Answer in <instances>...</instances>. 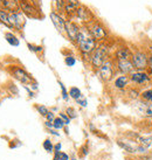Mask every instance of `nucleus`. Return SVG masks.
<instances>
[{
  "label": "nucleus",
  "mask_w": 152,
  "mask_h": 160,
  "mask_svg": "<svg viewBox=\"0 0 152 160\" xmlns=\"http://www.w3.org/2000/svg\"><path fill=\"white\" fill-rule=\"evenodd\" d=\"M80 28L81 26L77 22H75L74 20H67L66 21V36L68 38V40L72 41L73 43L76 42Z\"/></svg>",
  "instance_id": "14"
},
{
  "label": "nucleus",
  "mask_w": 152,
  "mask_h": 160,
  "mask_svg": "<svg viewBox=\"0 0 152 160\" xmlns=\"http://www.w3.org/2000/svg\"><path fill=\"white\" fill-rule=\"evenodd\" d=\"M56 117H55V113H54L53 111H49L48 112V115L46 116V120H48V122H52L53 123L54 119H55Z\"/></svg>",
  "instance_id": "36"
},
{
  "label": "nucleus",
  "mask_w": 152,
  "mask_h": 160,
  "mask_svg": "<svg viewBox=\"0 0 152 160\" xmlns=\"http://www.w3.org/2000/svg\"><path fill=\"white\" fill-rule=\"evenodd\" d=\"M75 18L77 19V20H80L84 26L89 25V23H91L94 20H96L95 14L93 13V11H91L89 7H87L85 5H81V6L77 7Z\"/></svg>",
  "instance_id": "8"
},
{
  "label": "nucleus",
  "mask_w": 152,
  "mask_h": 160,
  "mask_svg": "<svg viewBox=\"0 0 152 160\" xmlns=\"http://www.w3.org/2000/svg\"><path fill=\"white\" fill-rule=\"evenodd\" d=\"M130 78L129 75H117L114 78V88L117 90H125L130 87Z\"/></svg>",
  "instance_id": "16"
},
{
  "label": "nucleus",
  "mask_w": 152,
  "mask_h": 160,
  "mask_svg": "<svg viewBox=\"0 0 152 160\" xmlns=\"http://www.w3.org/2000/svg\"><path fill=\"white\" fill-rule=\"evenodd\" d=\"M0 103H1V99H0Z\"/></svg>",
  "instance_id": "45"
},
{
  "label": "nucleus",
  "mask_w": 152,
  "mask_h": 160,
  "mask_svg": "<svg viewBox=\"0 0 152 160\" xmlns=\"http://www.w3.org/2000/svg\"><path fill=\"white\" fill-rule=\"evenodd\" d=\"M54 6V11H56L58 13L63 14L64 6H66V0H52Z\"/></svg>",
  "instance_id": "22"
},
{
  "label": "nucleus",
  "mask_w": 152,
  "mask_h": 160,
  "mask_svg": "<svg viewBox=\"0 0 152 160\" xmlns=\"http://www.w3.org/2000/svg\"><path fill=\"white\" fill-rule=\"evenodd\" d=\"M11 74L15 80L23 83V85H29L34 82V78L31 76V74H28L23 68L18 67V66H13L11 68Z\"/></svg>",
  "instance_id": "9"
},
{
  "label": "nucleus",
  "mask_w": 152,
  "mask_h": 160,
  "mask_svg": "<svg viewBox=\"0 0 152 160\" xmlns=\"http://www.w3.org/2000/svg\"><path fill=\"white\" fill-rule=\"evenodd\" d=\"M140 99H143L145 102L152 103V88H145V89L142 90Z\"/></svg>",
  "instance_id": "23"
},
{
  "label": "nucleus",
  "mask_w": 152,
  "mask_h": 160,
  "mask_svg": "<svg viewBox=\"0 0 152 160\" xmlns=\"http://www.w3.org/2000/svg\"><path fill=\"white\" fill-rule=\"evenodd\" d=\"M18 1H19L20 11L26 17H28V18H34V19H41L43 17L42 13H41V9L39 7L34 6L28 0H18Z\"/></svg>",
  "instance_id": "7"
},
{
  "label": "nucleus",
  "mask_w": 152,
  "mask_h": 160,
  "mask_svg": "<svg viewBox=\"0 0 152 160\" xmlns=\"http://www.w3.org/2000/svg\"><path fill=\"white\" fill-rule=\"evenodd\" d=\"M134 50L129 46H119L115 50V58L116 60H131Z\"/></svg>",
  "instance_id": "15"
},
{
  "label": "nucleus",
  "mask_w": 152,
  "mask_h": 160,
  "mask_svg": "<svg viewBox=\"0 0 152 160\" xmlns=\"http://www.w3.org/2000/svg\"><path fill=\"white\" fill-rule=\"evenodd\" d=\"M58 117H60V118H61V119H62L63 122H64V124H66V125H69V124H70V120H72V119H70V118L68 117L66 112H60V113H58Z\"/></svg>",
  "instance_id": "33"
},
{
  "label": "nucleus",
  "mask_w": 152,
  "mask_h": 160,
  "mask_svg": "<svg viewBox=\"0 0 152 160\" xmlns=\"http://www.w3.org/2000/svg\"><path fill=\"white\" fill-rule=\"evenodd\" d=\"M49 18L58 33L62 35H66V21L67 20L64 19L62 14L58 13L56 11H52L49 13Z\"/></svg>",
  "instance_id": "12"
},
{
  "label": "nucleus",
  "mask_w": 152,
  "mask_h": 160,
  "mask_svg": "<svg viewBox=\"0 0 152 160\" xmlns=\"http://www.w3.org/2000/svg\"><path fill=\"white\" fill-rule=\"evenodd\" d=\"M0 6H1V8L9 11V13L20 11L18 0H0Z\"/></svg>",
  "instance_id": "17"
},
{
  "label": "nucleus",
  "mask_w": 152,
  "mask_h": 160,
  "mask_svg": "<svg viewBox=\"0 0 152 160\" xmlns=\"http://www.w3.org/2000/svg\"><path fill=\"white\" fill-rule=\"evenodd\" d=\"M28 1L32 2V4L34 5V6H36V7L41 8V0H28Z\"/></svg>",
  "instance_id": "38"
},
{
  "label": "nucleus",
  "mask_w": 152,
  "mask_h": 160,
  "mask_svg": "<svg viewBox=\"0 0 152 160\" xmlns=\"http://www.w3.org/2000/svg\"><path fill=\"white\" fill-rule=\"evenodd\" d=\"M134 109L137 110L139 115L146 118V119H152V103L145 102L143 99H137L134 101Z\"/></svg>",
  "instance_id": "10"
},
{
  "label": "nucleus",
  "mask_w": 152,
  "mask_h": 160,
  "mask_svg": "<svg viewBox=\"0 0 152 160\" xmlns=\"http://www.w3.org/2000/svg\"><path fill=\"white\" fill-rule=\"evenodd\" d=\"M0 22L5 25L6 27L11 28V29H13L12 25H11V21H9V12H7L6 9L1 8V7H0Z\"/></svg>",
  "instance_id": "21"
},
{
  "label": "nucleus",
  "mask_w": 152,
  "mask_h": 160,
  "mask_svg": "<svg viewBox=\"0 0 152 160\" xmlns=\"http://www.w3.org/2000/svg\"><path fill=\"white\" fill-rule=\"evenodd\" d=\"M140 93H142V89L138 87H134V85H130L128 88V96L130 99L132 101H137L140 98Z\"/></svg>",
  "instance_id": "18"
},
{
  "label": "nucleus",
  "mask_w": 152,
  "mask_h": 160,
  "mask_svg": "<svg viewBox=\"0 0 152 160\" xmlns=\"http://www.w3.org/2000/svg\"><path fill=\"white\" fill-rule=\"evenodd\" d=\"M130 83L140 89L149 88L152 84V77L148 72V70H134L129 75Z\"/></svg>",
  "instance_id": "3"
},
{
  "label": "nucleus",
  "mask_w": 152,
  "mask_h": 160,
  "mask_svg": "<svg viewBox=\"0 0 152 160\" xmlns=\"http://www.w3.org/2000/svg\"><path fill=\"white\" fill-rule=\"evenodd\" d=\"M61 148H62V144H61V142H58V144H55V145H54V152L61 151Z\"/></svg>",
  "instance_id": "40"
},
{
  "label": "nucleus",
  "mask_w": 152,
  "mask_h": 160,
  "mask_svg": "<svg viewBox=\"0 0 152 160\" xmlns=\"http://www.w3.org/2000/svg\"><path fill=\"white\" fill-rule=\"evenodd\" d=\"M148 72L151 75L152 77V53H150L149 55V66H148Z\"/></svg>",
  "instance_id": "35"
},
{
  "label": "nucleus",
  "mask_w": 152,
  "mask_h": 160,
  "mask_svg": "<svg viewBox=\"0 0 152 160\" xmlns=\"http://www.w3.org/2000/svg\"><path fill=\"white\" fill-rule=\"evenodd\" d=\"M35 109L36 111H38V113H40L42 117H45L48 115V112H49V109L47 107H45V105H42V104H38V105H35Z\"/></svg>",
  "instance_id": "26"
},
{
  "label": "nucleus",
  "mask_w": 152,
  "mask_h": 160,
  "mask_svg": "<svg viewBox=\"0 0 152 160\" xmlns=\"http://www.w3.org/2000/svg\"><path fill=\"white\" fill-rule=\"evenodd\" d=\"M76 11H77V7L74 6V5L67 4L66 2V6H64V11H63V14L68 18V20H73L76 15Z\"/></svg>",
  "instance_id": "20"
},
{
  "label": "nucleus",
  "mask_w": 152,
  "mask_h": 160,
  "mask_svg": "<svg viewBox=\"0 0 152 160\" xmlns=\"http://www.w3.org/2000/svg\"><path fill=\"white\" fill-rule=\"evenodd\" d=\"M45 126H46V128H47V129H48V130L54 129L53 123H52V122H48V120H46V122H45Z\"/></svg>",
  "instance_id": "41"
},
{
  "label": "nucleus",
  "mask_w": 152,
  "mask_h": 160,
  "mask_svg": "<svg viewBox=\"0 0 152 160\" xmlns=\"http://www.w3.org/2000/svg\"><path fill=\"white\" fill-rule=\"evenodd\" d=\"M4 35H5L6 41H7L11 46H13V47H19V46H20V40H19V38L14 34L13 32H6Z\"/></svg>",
  "instance_id": "19"
},
{
  "label": "nucleus",
  "mask_w": 152,
  "mask_h": 160,
  "mask_svg": "<svg viewBox=\"0 0 152 160\" xmlns=\"http://www.w3.org/2000/svg\"><path fill=\"white\" fill-rule=\"evenodd\" d=\"M27 47H28V49L31 50V52H33V53L35 54H40L43 52V47L42 46H36V45H33V43H27Z\"/></svg>",
  "instance_id": "27"
},
{
  "label": "nucleus",
  "mask_w": 152,
  "mask_h": 160,
  "mask_svg": "<svg viewBox=\"0 0 152 160\" xmlns=\"http://www.w3.org/2000/svg\"><path fill=\"white\" fill-rule=\"evenodd\" d=\"M61 159V151H55L54 152L53 160H60Z\"/></svg>",
  "instance_id": "39"
},
{
  "label": "nucleus",
  "mask_w": 152,
  "mask_h": 160,
  "mask_svg": "<svg viewBox=\"0 0 152 160\" xmlns=\"http://www.w3.org/2000/svg\"><path fill=\"white\" fill-rule=\"evenodd\" d=\"M109 56H110V46L105 41L97 43V47L94 50V53L91 54L89 60L91 68L95 70H99L103 63L109 60Z\"/></svg>",
  "instance_id": "2"
},
{
  "label": "nucleus",
  "mask_w": 152,
  "mask_h": 160,
  "mask_svg": "<svg viewBox=\"0 0 152 160\" xmlns=\"http://www.w3.org/2000/svg\"><path fill=\"white\" fill-rule=\"evenodd\" d=\"M116 71L117 70L116 67H115V63H114V60L109 58V60H107L105 62L103 63L101 68L99 69V76L104 83H108V82L114 81Z\"/></svg>",
  "instance_id": "6"
},
{
  "label": "nucleus",
  "mask_w": 152,
  "mask_h": 160,
  "mask_svg": "<svg viewBox=\"0 0 152 160\" xmlns=\"http://www.w3.org/2000/svg\"><path fill=\"white\" fill-rule=\"evenodd\" d=\"M149 55H150V52L145 49H134L132 53V58H131V62L134 64V70H148Z\"/></svg>",
  "instance_id": "4"
},
{
  "label": "nucleus",
  "mask_w": 152,
  "mask_h": 160,
  "mask_svg": "<svg viewBox=\"0 0 152 160\" xmlns=\"http://www.w3.org/2000/svg\"><path fill=\"white\" fill-rule=\"evenodd\" d=\"M60 160H70L69 156H68L67 153H64V152H61V159Z\"/></svg>",
  "instance_id": "42"
},
{
  "label": "nucleus",
  "mask_w": 152,
  "mask_h": 160,
  "mask_svg": "<svg viewBox=\"0 0 152 160\" xmlns=\"http://www.w3.org/2000/svg\"><path fill=\"white\" fill-rule=\"evenodd\" d=\"M68 91H69V97L73 98L74 101H77L79 98H81L83 96V95H82V91H81L77 87H72Z\"/></svg>",
  "instance_id": "24"
},
{
  "label": "nucleus",
  "mask_w": 152,
  "mask_h": 160,
  "mask_svg": "<svg viewBox=\"0 0 152 160\" xmlns=\"http://www.w3.org/2000/svg\"><path fill=\"white\" fill-rule=\"evenodd\" d=\"M150 129H151V131H152V119H150Z\"/></svg>",
  "instance_id": "44"
},
{
  "label": "nucleus",
  "mask_w": 152,
  "mask_h": 160,
  "mask_svg": "<svg viewBox=\"0 0 152 160\" xmlns=\"http://www.w3.org/2000/svg\"><path fill=\"white\" fill-rule=\"evenodd\" d=\"M66 2L67 4H70V5H74V6H76V7H79V6H81V2L80 0H66Z\"/></svg>",
  "instance_id": "37"
},
{
  "label": "nucleus",
  "mask_w": 152,
  "mask_h": 160,
  "mask_svg": "<svg viewBox=\"0 0 152 160\" xmlns=\"http://www.w3.org/2000/svg\"><path fill=\"white\" fill-rule=\"evenodd\" d=\"M42 146L45 148V151H47L48 153L54 152V144L52 142L50 139H46L45 142H43V144H42Z\"/></svg>",
  "instance_id": "29"
},
{
  "label": "nucleus",
  "mask_w": 152,
  "mask_h": 160,
  "mask_svg": "<svg viewBox=\"0 0 152 160\" xmlns=\"http://www.w3.org/2000/svg\"><path fill=\"white\" fill-rule=\"evenodd\" d=\"M64 63H66L67 67H74L76 64V58L73 55H68L64 58Z\"/></svg>",
  "instance_id": "30"
},
{
  "label": "nucleus",
  "mask_w": 152,
  "mask_h": 160,
  "mask_svg": "<svg viewBox=\"0 0 152 160\" xmlns=\"http://www.w3.org/2000/svg\"><path fill=\"white\" fill-rule=\"evenodd\" d=\"M66 113H67V116L70 119H75V118H77V116H79L75 109L72 107H68L67 109H66Z\"/></svg>",
  "instance_id": "31"
},
{
  "label": "nucleus",
  "mask_w": 152,
  "mask_h": 160,
  "mask_svg": "<svg viewBox=\"0 0 152 160\" xmlns=\"http://www.w3.org/2000/svg\"><path fill=\"white\" fill-rule=\"evenodd\" d=\"M48 131H49V133H50V134H53V136H56V137H58V136H60V133L58 132V130L50 129V130H48Z\"/></svg>",
  "instance_id": "43"
},
{
  "label": "nucleus",
  "mask_w": 152,
  "mask_h": 160,
  "mask_svg": "<svg viewBox=\"0 0 152 160\" xmlns=\"http://www.w3.org/2000/svg\"><path fill=\"white\" fill-rule=\"evenodd\" d=\"M87 27L89 28L91 35H93L95 40L97 41V43L107 41V39L109 38V31L107 29V27L104 26L99 20H97V19L94 20L89 25H87Z\"/></svg>",
  "instance_id": "5"
},
{
  "label": "nucleus",
  "mask_w": 152,
  "mask_h": 160,
  "mask_svg": "<svg viewBox=\"0 0 152 160\" xmlns=\"http://www.w3.org/2000/svg\"><path fill=\"white\" fill-rule=\"evenodd\" d=\"M76 103H77L81 108H87V107H88V99H87L84 96H82L81 98H79V99L76 101Z\"/></svg>",
  "instance_id": "32"
},
{
  "label": "nucleus",
  "mask_w": 152,
  "mask_h": 160,
  "mask_svg": "<svg viewBox=\"0 0 152 160\" xmlns=\"http://www.w3.org/2000/svg\"><path fill=\"white\" fill-rule=\"evenodd\" d=\"M9 21H11L12 28H14V29H17L19 32H23V27L26 25V15L21 11L9 13Z\"/></svg>",
  "instance_id": "11"
},
{
  "label": "nucleus",
  "mask_w": 152,
  "mask_h": 160,
  "mask_svg": "<svg viewBox=\"0 0 152 160\" xmlns=\"http://www.w3.org/2000/svg\"><path fill=\"white\" fill-rule=\"evenodd\" d=\"M80 153H82V157L88 156V153H89V147H88V145H84V146L81 147V148H80Z\"/></svg>",
  "instance_id": "34"
},
{
  "label": "nucleus",
  "mask_w": 152,
  "mask_h": 160,
  "mask_svg": "<svg viewBox=\"0 0 152 160\" xmlns=\"http://www.w3.org/2000/svg\"><path fill=\"white\" fill-rule=\"evenodd\" d=\"M75 45L77 46V48L80 50L81 55L83 56V58L90 60L91 54L94 53V50L97 47V41L93 38L88 27L84 26V25H81Z\"/></svg>",
  "instance_id": "1"
},
{
  "label": "nucleus",
  "mask_w": 152,
  "mask_h": 160,
  "mask_svg": "<svg viewBox=\"0 0 152 160\" xmlns=\"http://www.w3.org/2000/svg\"><path fill=\"white\" fill-rule=\"evenodd\" d=\"M58 85H60V89H61V96H62V99L67 102L68 99H69V91L67 90L66 85L63 84V83L60 80L58 81Z\"/></svg>",
  "instance_id": "25"
},
{
  "label": "nucleus",
  "mask_w": 152,
  "mask_h": 160,
  "mask_svg": "<svg viewBox=\"0 0 152 160\" xmlns=\"http://www.w3.org/2000/svg\"><path fill=\"white\" fill-rule=\"evenodd\" d=\"M112 60H114L117 72H119L121 75H130L134 70L131 60H116V58H112Z\"/></svg>",
  "instance_id": "13"
},
{
  "label": "nucleus",
  "mask_w": 152,
  "mask_h": 160,
  "mask_svg": "<svg viewBox=\"0 0 152 160\" xmlns=\"http://www.w3.org/2000/svg\"><path fill=\"white\" fill-rule=\"evenodd\" d=\"M53 126H54V129L55 130H62L63 128L66 126V124H64V122H63L60 117H56L53 122Z\"/></svg>",
  "instance_id": "28"
}]
</instances>
